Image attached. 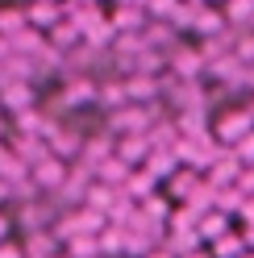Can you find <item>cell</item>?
<instances>
[{"label": "cell", "mask_w": 254, "mask_h": 258, "mask_svg": "<svg viewBox=\"0 0 254 258\" xmlns=\"http://www.w3.org/2000/svg\"><path fill=\"white\" fill-rule=\"evenodd\" d=\"M242 241H246V250H254V225H246V229H242Z\"/></svg>", "instance_id": "44dd1931"}, {"label": "cell", "mask_w": 254, "mask_h": 258, "mask_svg": "<svg viewBox=\"0 0 254 258\" xmlns=\"http://www.w3.org/2000/svg\"><path fill=\"white\" fill-rule=\"evenodd\" d=\"M142 171L154 175V179H171V175L179 171V158H175V150H150V158H146Z\"/></svg>", "instance_id": "5b68a950"}, {"label": "cell", "mask_w": 254, "mask_h": 258, "mask_svg": "<svg viewBox=\"0 0 254 258\" xmlns=\"http://www.w3.org/2000/svg\"><path fill=\"white\" fill-rule=\"evenodd\" d=\"M246 108H250V117H254V100H250V104H246Z\"/></svg>", "instance_id": "4316f807"}, {"label": "cell", "mask_w": 254, "mask_h": 258, "mask_svg": "<svg viewBox=\"0 0 254 258\" xmlns=\"http://www.w3.org/2000/svg\"><path fill=\"white\" fill-rule=\"evenodd\" d=\"M121 191H125L130 200H142V204H146V200H150V191H154V175H146V171H134V175H130V183H125Z\"/></svg>", "instance_id": "9c48e42d"}, {"label": "cell", "mask_w": 254, "mask_h": 258, "mask_svg": "<svg viewBox=\"0 0 254 258\" xmlns=\"http://www.w3.org/2000/svg\"><path fill=\"white\" fill-rule=\"evenodd\" d=\"M246 258H254V250H250V254H246Z\"/></svg>", "instance_id": "f546056e"}, {"label": "cell", "mask_w": 254, "mask_h": 258, "mask_svg": "<svg viewBox=\"0 0 254 258\" xmlns=\"http://www.w3.org/2000/svg\"><path fill=\"white\" fill-rule=\"evenodd\" d=\"M171 208H167V200H158V196H150L146 204H142V217H150V221H158V217H167Z\"/></svg>", "instance_id": "e0dca14e"}, {"label": "cell", "mask_w": 254, "mask_h": 258, "mask_svg": "<svg viewBox=\"0 0 254 258\" xmlns=\"http://www.w3.org/2000/svg\"><path fill=\"white\" fill-rule=\"evenodd\" d=\"M146 258H175V254H171L167 246H158V250H154V254H146Z\"/></svg>", "instance_id": "7402d4cb"}, {"label": "cell", "mask_w": 254, "mask_h": 258, "mask_svg": "<svg viewBox=\"0 0 254 258\" xmlns=\"http://www.w3.org/2000/svg\"><path fill=\"white\" fill-rule=\"evenodd\" d=\"M29 179H34L38 187H54V191H58L62 183H67V171H62V158H54V154H50L46 163H38L34 171H29Z\"/></svg>", "instance_id": "3957f363"}, {"label": "cell", "mask_w": 254, "mask_h": 258, "mask_svg": "<svg viewBox=\"0 0 254 258\" xmlns=\"http://www.w3.org/2000/svg\"><path fill=\"white\" fill-rule=\"evenodd\" d=\"M242 221H246V225H254V196L242 204Z\"/></svg>", "instance_id": "d6986e66"}, {"label": "cell", "mask_w": 254, "mask_h": 258, "mask_svg": "<svg viewBox=\"0 0 254 258\" xmlns=\"http://www.w3.org/2000/svg\"><path fill=\"white\" fill-rule=\"evenodd\" d=\"M187 258H209V254H204V250H196V254H187Z\"/></svg>", "instance_id": "d4e9b609"}, {"label": "cell", "mask_w": 254, "mask_h": 258, "mask_svg": "<svg viewBox=\"0 0 254 258\" xmlns=\"http://www.w3.org/2000/svg\"><path fill=\"white\" fill-rule=\"evenodd\" d=\"M250 250H246V241H242V233H225L221 241H213V258H246Z\"/></svg>", "instance_id": "30bf717a"}, {"label": "cell", "mask_w": 254, "mask_h": 258, "mask_svg": "<svg viewBox=\"0 0 254 258\" xmlns=\"http://www.w3.org/2000/svg\"><path fill=\"white\" fill-rule=\"evenodd\" d=\"M100 254V241L96 237H75L67 241V258H96Z\"/></svg>", "instance_id": "4fadbf2b"}, {"label": "cell", "mask_w": 254, "mask_h": 258, "mask_svg": "<svg viewBox=\"0 0 254 258\" xmlns=\"http://www.w3.org/2000/svg\"><path fill=\"white\" fill-rule=\"evenodd\" d=\"M246 134H254L250 108H225V112L217 117V138H221V146H237Z\"/></svg>", "instance_id": "6da1fadb"}, {"label": "cell", "mask_w": 254, "mask_h": 258, "mask_svg": "<svg viewBox=\"0 0 254 258\" xmlns=\"http://www.w3.org/2000/svg\"><path fill=\"white\" fill-rule=\"evenodd\" d=\"M225 21L233 29H250L254 21V0H225Z\"/></svg>", "instance_id": "52a82bcc"}, {"label": "cell", "mask_w": 254, "mask_h": 258, "mask_svg": "<svg viewBox=\"0 0 254 258\" xmlns=\"http://www.w3.org/2000/svg\"><path fill=\"white\" fill-rule=\"evenodd\" d=\"M75 5H84V9H96V0H75Z\"/></svg>", "instance_id": "cb8c5ba5"}, {"label": "cell", "mask_w": 254, "mask_h": 258, "mask_svg": "<svg viewBox=\"0 0 254 258\" xmlns=\"http://www.w3.org/2000/svg\"><path fill=\"white\" fill-rule=\"evenodd\" d=\"M96 241H100V254H125V229H117V225H108Z\"/></svg>", "instance_id": "7c38bea8"}, {"label": "cell", "mask_w": 254, "mask_h": 258, "mask_svg": "<svg viewBox=\"0 0 254 258\" xmlns=\"http://www.w3.org/2000/svg\"><path fill=\"white\" fill-rule=\"evenodd\" d=\"M167 183H171V187H167L171 196H175L179 204H187V200H192L196 191H200V183H204V175H200V171H192V167H179V171L171 175Z\"/></svg>", "instance_id": "7a4b0ae2"}, {"label": "cell", "mask_w": 254, "mask_h": 258, "mask_svg": "<svg viewBox=\"0 0 254 258\" xmlns=\"http://www.w3.org/2000/svg\"><path fill=\"white\" fill-rule=\"evenodd\" d=\"M0 34H9V42H17L21 34H25V17H21V13H0Z\"/></svg>", "instance_id": "5bb4252c"}, {"label": "cell", "mask_w": 254, "mask_h": 258, "mask_svg": "<svg viewBox=\"0 0 254 258\" xmlns=\"http://www.w3.org/2000/svg\"><path fill=\"white\" fill-rule=\"evenodd\" d=\"M0 258H25V254H21L17 246H0Z\"/></svg>", "instance_id": "ffe728a7"}, {"label": "cell", "mask_w": 254, "mask_h": 258, "mask_svg": "<svg viewBox=\"0 0 254 258\" xmlns=\"http://www.w3.org/2000/svg\"><path fill=\"white\" fill-rule=\"evenodd\" d=\"M50 38H54V46H71V42L79 38V29H75V21H71V25H54Z\"/></svg>", "instance_id": "2e32d148"}, {"label": "cell", "mask_w": 254, "mask_h": 258, "mask_svg": "<svg viewBox=\"0 0 254 258\" xmlns=\"http://www.w3.org/2000/svg\"><path fill=\"white\" fill-rule=\"evenodd\" d=\"M250 34H254V21H250Z\"/></svg>", "instance_id": "f1b7e54d"}, {"label": "cell", "mask_w": 254, "mask_h": 258, "mask_svg": "<svg viewBox=\"0 0 254 258\" xmlns=\"http://www.w3.org/2000/svg\"><path fill=\"white\" fill-rule=\"evenodd\" d=\"M0 100H5L9 108H21V112H29V104H34V92H29V84H5V92H0Z\"/></svg>", "instance_id": "ba28073f"}, {"label": "cell", "mask_w": 254, "mask_h": 258, "mask_svg": "<svg viewBox=\"0 0 254 258\" xmlns=\"http://www.w3.org/2000/svg\"><path fill=\"white\" fill-rule=\"evenodd\" d=\"M250 92H254V71H250Z\"/></svg>", "instance_id": "83f0119b"}, {"label": "cell", "mask_w": 254, "mask_h": 258, "mask_svg": "<svg viewBox=\"0 0 254 258\" xmlns=\"http://www.w3.org/2000/svg\"><path fill=\"white\" fill-rule=\"evenodd\" d=\"M150 150H154V146H150V138H121V142H117V158H121L125 167H138V163L146 167Z\"/></svg>", "instance_id": "277c9868"}, {"label": "cell", "mask_w": 254, "mask_h": 258, "mask_svg": "<svg viewBox=\"0 0 254 258\" xmlns=\"http://www.w3.org/2000/svg\"><path fill=\"white\" fill-rule=\"evenodd\" d=\"M5 237H9V217L0 213V241H5Z\"/></svg>", "instance_id": "603a6c76"}, {"label": "cell", "mask_w": 254, "mask_h": 258, "mask_svg": "<svg viewBox=\"0 0 254 258\" xmlns=\"http://www.w3.org/2000/svg\"><path fill=\"white\" fill-rule=\"evenodd\" d=\"M237 187H242V196H246V200L254 196V167H246V171H242V179H237Z\"/></svg>", "instance_id": "ac0fdd59"}, {"label": "cell", "mask_w": 254, "mask_h": 258, "mask_svg": "<svg viewBox=\"0 0 254 258\" xmlns=\"http://www.w3.org/2000/svg\"><path fill=\"white\" fill-rule=\"evenodd\" d=\"M229 150H233L237 163H242V171H246V167H254V134H246V138L237 142V146H229Z\"/></svg>", "instance_id": "9a60e30c"}, {"label": "cell", "mask_w": 254, "mask_h": 258, "mask_svg": "<svg viewBox=\"0 0 254 258\" xmlns=\"http://www.w3.org/2000/svg\"><path fill=\"white\" fill-rule=\"evenodd\" d=\"M183 5H204V0H183Z\"/></svg>", "instance_id": "484cf974"}, {"label": "cell", "mask_w": 254, "mask_h": 258, "mask_svg": "<svg viewBox=\"0 0 254 258\" xmlns=\"http://www.w3.org/2000/svg\"><path fill=\"white\" fill-rule=\"evenodd\" d=\"M50 5H54V0H50Z\"/></svg>", "instance_id": "4dcf8cb0"}, {"label": "cell", "mask_w": 254, "mask_h": 258, "mask_svg": "<svg viewBox=\"0 0 254 258\" xmlns=\"http://www.w3.org/2000/svg\"><path fill=\"white\" fill-rule=\"evenodd\" d=\"M29 21H34L38 29H54L58 25V9L50 5V0H38V5L29 9Z\"/></svg>", "instance_id": "8fae6325"}, {"label": "cell", "mask_w": 254, "mask_h": 258, "mask_svg": "<svg viewBox=\"0 0 254 258\" xmlns=\"http://www.w3.org/2000/svg\"><path fill=\"white\" fill-rule=\"evenodd\" d=\"M225 233H233L225 213H217V208H213V213H204V217H200V237H204V241H221Z\"/></svg>", "instance_id": "8992f818"}]
</instances>
